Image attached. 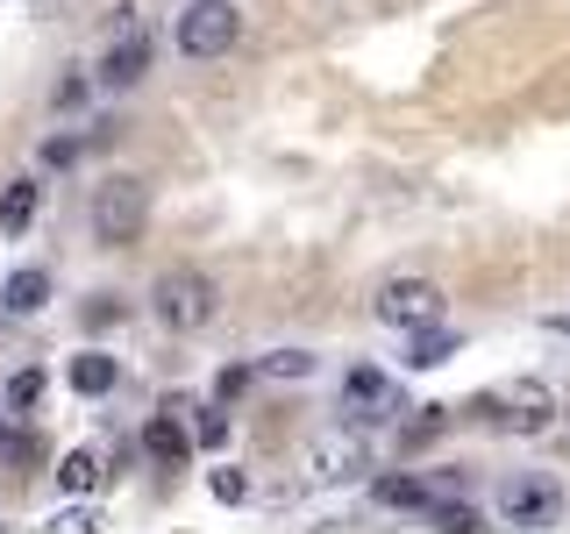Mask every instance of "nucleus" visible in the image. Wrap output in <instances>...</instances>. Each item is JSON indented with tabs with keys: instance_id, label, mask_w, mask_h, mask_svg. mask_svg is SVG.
Returning <instances> with one entry per match:
<instances>
[{
	"instance_id": "15",
	"label": "nucleus",
	"mask_w": 570,
	"mask_h": 534,
	"mask_svg": "<svg viewBox=\"0 0 570 534\" xmlns=\"http://www.w3.org/2000/svg\"><path fill=\"white\" fill-rule=\"evenodd\" d=\"M371 492H379V506H414V513L435 498V492H428V477H379Z\"/></svg>"
},
{
	"instance_id": "5",
	"label": "nucleus",
	"mask_w": 570,
	"mask_h": 534,
	"mask_svg": "<svg viewBox=\"0 0 570 534\" xmlns=\"http://www.w3.org/2000/svg\"><path fill=\"white\" fill-rule=\"evenodd\" d=\"M371 314H379L385 328H400V335L435 328L442 320V285L435 278H385L379 293H371Z\"/></svg>"
},
{
	"instance_id": "21",
	"label": "nucleus",
	"mask_w": 570,
	"mask_h": 534,
	"mask_svg": "<svg viewBox=\"0 0 570 534\" xmlns=\"http://www.w3.org/2000/svg\"><path fill=\"white\" fill-rule=\"evenodd\" d=\"M207 492L222 498V506H236V498H249V477H243V471H214V477H207Z\"/></svg>"
},
{
	"instance_id": "12",
	"label": "nucleus",
	"mask_w": 570,
	"mask_h": 534,
	"mask_svg": "<svg viewBox=\"0 0 570 534\" xmlns=\"http://www.w3.org/2000/svg\"><path fill=\"white\" fill-rule=\"evenodd\" d=\"M36 207H43V186H36V178H8V192H0V228L22 236V228L36 221Z\"/></svg>"
},
{
	"instance_id": "1",
	"label": "nucleus",
	"mask_w": 570,
	"mask_h": 534,
	"mask_svg": "<svg viewBox=\"0 0 570 534\" xmlns=\"http://www.w3.org/2000/svg\"><path fill=\"white\" fill-rule=\"evenodd\" d=\"M150 307H157V320H165L171 335H200L207 320L222 314V285L207 271H165L150 285Z\"/></svg>"
},
{
	"instance_id": "18",
	"label": "nucleus",
	"mask_w": 570,
	"mask_h": 534,
	"mask_svg": "<svg viewBox=\"0 0 570 534\" xmlns=\"http://www.w3.org/2000/svg\"><path fill=\"white\" fill-rule=\"evenodd\" d=\"M257 370H264V378H314V356L307 349H272Z\"/></svg>"
},
{
	"instance_id": "13",
	"label": "nucleus",
	"mask_w": 570,
	"mask_h": 534,
	"mask_svg": "<svg viewBox=\"0 0 570 534\" xmlns=\"http://www.w3.org/2000/svg\"><path fill=\"white\" fill-rule=\"evenodd\" d=\"M71 392L79 399H100V392H115V356H100V349H86V356H71Z\"/></svg>"
},
{
	"instance_id": "8",
	"label": "nucleus",
	"mask_w": 570,
	"mask_h": 534,
	"mask_svg": "<svg viewBox=\"0 0 570 534\" xmlns=\"http://www.w3.org/2000/svg\"><path fill=\"white\" fill-rule=\"evenodd\" d=\"M392 406H400V392H392L385 370L356 364L350 378H343V414H356V421H379V414H392Z\"/></svg>"
},
{
	"instance_id": "16",
	"label": "nucleus",
	"mask_w": 570,
	"mask_h": 534,
	"mask_svg": "<svg viewBox=\"0 0 570 534\" xmlns=\"http://www.w3.org/2000/svg\"><path fill=\"white\" fill-rule=\"evenodd\" d=\"M428 521H435V527H450V534H471L478 527V506H463V498H428Z\"/></svg>"
},
{
	"instance_id": "20",
	"label": "nucleus",
	"mask_w": 570,
	"mask_h": 534,
	"mask_svg": "<svg viewBox=\"0 0 570 534\" xmlns=\"http://www.w3.org/2000/svg\"><path fill=\"white\" fill-rule=\"evenodd\" d=\"M50 527H65V534H94V527H100V506H86V498H79V506L50 513Z\"/></svg>"
},
{
	"instance_id": "17",
	"label": "nucleus",
	"mask_w": 570,
	"mask_h": 534,
	"mask_svg": "<svg viewBox=\"0 0 570 534\" xmlns=\"http://www.w3.org/2000/svg\"><path fill=\"white\" fill-rule=\"evenodd\" d=\"M450 349H456V343L442 335V320H435V328H414V356H406V364H414V370H435Z\"/></svg>"
},
{
	"instance_id": "22",
	"label": "nucleus",
	"mask_w": 570,
	"mask_h": 534,
	"mask_svg": "<svg viewBox=\"0 0 570 534\" xmlns=\"http://www.w3.org/2000/svg\"><path fill=\"white\" fill-rule=\"evenodd\" d=\"M243 385H249V370H222V378H214V392H222V399H236Z\"/></svg>"
},
{
	"instance_id": "2",
	"label": "nucleus",
	"mask_w": 570,
	"mask_h": 534,
	"mask_svg": "<svg viewBox=\"0 0 570 534\" xmlns=\"http://www.w3.org/2000/svg\"><path fill=\"white\" fill-rule=\"evenodd\" d=\"M142 228H150V186L142 178H107L94 192V236L107 249H129Z\"/></svg>"
},
{
	"instance_id": "4",
	"label": "nucleus",
	"mask_w": 570,
	"mask_h": 534,
	"mask_svg": "<svg viewBox=\"0 0 570 534\" xmlns=\"http://www.w3.org/2000/svg\"><path fill=\"white\" fill-rule=\"evenodd\" d=\"M499 521L507 527H557L563 521V485L557 477H542V471H513L507 485H499Z\"/></svg>"
},
{
	"instance_id": "3",
	"label": "nucleus",
	"mask_w": 570,
	"mask_h": 534,
	"mask_svg": "<svg viewBox=\"0 0 570 534\" xmlns=\"http://www.w3.org/2000/svg\"><path fill=\"white\" fill-rule=\"evenodd\" d=\"M171 36H178L186 58H228L236 36H243V8L236 0H193V8H178Z\"/></svg>"
},
{
	"instance_id": "7",
	"label": "nucleus",
	"mask_w": 570,
	"mask_h": 534,
	"mask_svg": "<svg viewBox=\"0 0 570 534\" xmlns=\"http://www.w3.org/2000/svg\"><path fill=\"white\" fill-rule=\"evenodd\" d=\"M115 14H121V29L107 36V50H100V79L107 86H136L142 71H150V36H142L136 8H115Z\"/></svg>"
},
{
	"instance_id": "10",
	"label": "nucleus",
	"mask_w": 570,
	"mask_h": 534,
	"mask_svg": "<svg viewBox=\"0 0 570 534\" xmlns=\"http://www.w3.org/2000/svg\"><path fill=\"white\" fill-rule=\"evenodd\" d=\"M43 299H50V271H43V264H22V271L0 278V314L29 320V314H43Z\"/></svg>"
},
{
	"instance_id": "25",
	"label": "nucleus",
	"mask_w": 570,
	"mask_h": 534,
	"mask_svg": "<svg viewBox=\"0 0 570 534\" xmlns=\"http://www.w3.org/2000/svg\"><path fill=\"white\" fill-rule=\"evenodd\" d=\"M29 8H43V14H50V8H71V0H29Z\"/></svg>"
},
{
	"instance_id": "6",
	"label": "nucleus",
	"mask_w": 570,
	"mask_h": 534,
	"mask_svg": "<svg viewBox=\"0 0 570 534\" xmlns=\"http://www.w3.org/2000/svg\"><path fill=\"white\" fill-rule=\"evenodd\" d=\"M478 414H492L499 427H513V435H549V421H557V392H549L542 378H513L507 392L478 399Z\"/></svg>"
},
{
	"instance_id": "14",
	"label": "nucleus",
	"mask_w": 570,
	"mask_h": 534,
	"mask_svg": "<svg viewBox=\"0 0 570 534\" xmlns=\"http://www.w3.org/2000/svg\"><path fill=\"white\" fill-rule=\"evenodd\" d=\"M364 471H371L364 442H328V449L314 456V477H328V485H335V477H364Z\"/></svg>"
},
{
	"instance_id": "19",
	"label": "nucleus",
	"mask_w": 570,
	"mask_h": 534,
	"mask_svg": "<svg viewBox=\"0 0 570 534\" xmlns=\"http://www.w3.org/2000/svg\"><path fill=\"white\" fill-rule=\"evenodd\" d=\"M193 414V442H200V449H222L228 442V414H214V406H186Z\"/></svg>"
},
{
	"instance_id": "9",
	"label": "nucleus",
	"mask_w": 570,
	"mask_h": 534,
	"mask_svg": "<svg viewBox=\"0 0 570 534\" xmlns=\"http://www.w3.org/2000/svg\"><path fill=\"white\" fill-rule=\"evenodd\" d=\"M178 414H186V399H171L165 414H150V421H142V449H150L157 463H171V471L193 456V435L178 427Z\"/></svg>"
},
{
	"instance_id": "11",
	"label": "nucleus",
	"mask_w": 570,
	"mask_h": 534,
	"mask_svg": "<svg viewBox=\"0 0 570 534\" xmlns=\"http://www.w3.org/2000/svg\"><path fill=\"white\" fill-rule=\"evenodd\" d=\"M100 485H107V463H100V449H65V456H58V492L94 498Z\"/></svg>"
},
{
	"instance_id": "23",
	"label": "nucleus",
	"mask_w": 570,
	"mask_h": 534,
	"mask_svg": "<svg viewBox=\"0 0 570 534\" xmlns=\"http://www.w3.org/2000/svg\"><path fill=\"white\" fill-rule=\"evenodd\" d=\"M36 392H43V378H36V370H22V378H14V406H29Z\"/></svg>"
},
{
	"instance_id": "24",
	"label": "nucleus",
	"mask_w": 570,
	"mask_h": 534,
	"mask_svg": "<svg viewBox=\"0 0 570 534\" xmlns=\"http://www.w3.org/2000/svg\"><path fill=\"white\" fill-rule=\"evenodd\" d=\"M549 328H557V335H570V314H549Z\"/></svg>"
}]
</instances>
